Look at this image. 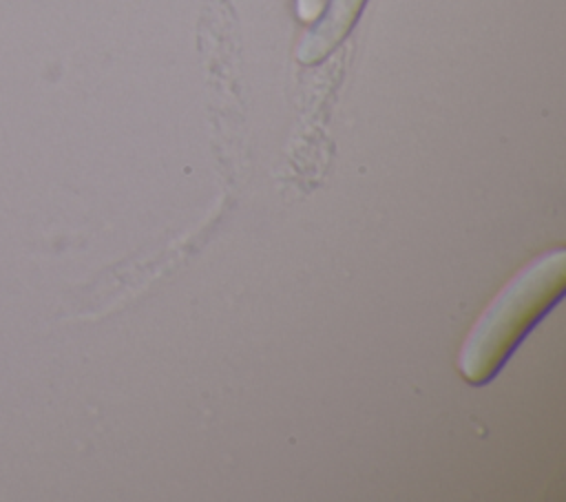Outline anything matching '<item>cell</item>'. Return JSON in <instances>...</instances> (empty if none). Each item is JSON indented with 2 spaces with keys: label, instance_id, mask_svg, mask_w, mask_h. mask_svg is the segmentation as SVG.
I'll return each mask as SVG.
<instances>
[{
  "label": "cell",
  "instance_id": "obj_2",
  "mask_svg": "<svg viewBox=\"0 0 566 502\" xmlns=\"http://www.w3.org/2000/svg\"><path fill=\"white\" fill-rule=\"evenodd\" d=\"M367 0H325L323 11L296 44V60L301 64H316L325 60L352 31Z\"/></svg>",
  "mask_w": 566,
  "mask_h": 502
},
{
  "label": "cell",
  "instance_id": "obj_1",
  "mask_svg": "<svg viewBox=\"0 0 566 502\" xmlns=\"http://www.w3.org/2000/svg\"><path fill=\"white\" fill-rule=\"evenodd\" d=\"M566 287V252L555 248L526 263L493 296L467 334L458 369L471 385L491 380Z\"/></svg>",
  "mask_w": 566,
  "mask_h": 502
},
{
  "label": "cell",
  "instance_id": "obj_3",
  "mask_svg": "<svg viewBox=\"0 0 566 502\" xmlns=\"http://www.w3.org/2000/svg\"><path fill=\"white\" fill-rule=\"evenodd\" d=\"M323 4L325 0H294V11H296V18L301 22H314L318 18V13L323 11Z\"/></svg>",
  "mask_w": 566,
  "mask_h": 502
}]
</instances>
